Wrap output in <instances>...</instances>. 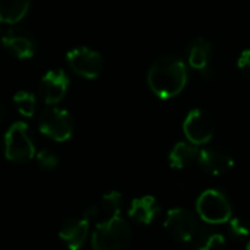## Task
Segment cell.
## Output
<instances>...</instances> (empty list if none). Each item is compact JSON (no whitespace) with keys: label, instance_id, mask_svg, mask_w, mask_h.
I'll return each instance as SVG.
<instances>
[{"label":"cell","instance_id":"cell-1","mask_svg":"<svg viewBox=\"0 0 250 250\" xmlns=\"http://www.w3.org/2000/svg\"><path fill=\"white\" fill-rule=\"evenodd\" d=\"M188 82V69L185 63L174 56H163L157 59L148 70V85L151 91L168 100L179 95Z\"/></svg>","mask_w":250,"mask_h":250},{"label":"cell","instance_id":"cell-2","mask_svg":"<svg viewBox=\"0 0 250 250\" xmlns=\"http://www.w3.org/2000/svg\"><path fill=\"white\" fill-rule=\"evenodd\" d=\"M132 231L120 215L100 221L92 233V248L95 250H120L129 248Z\"/></svg>","mask_w":250,"mask_h":250},{"label":"cell","instance_id":"cell-3","mask_svg":"<svg viewBox=\"0 0 250 250\" xmlns=\"http://www.w3.org/2000/svg\"><path fill=\"white\" fill-rule=\"evenodd\" d=\"M35 155V146L29 138L28 125L15 122L4 133V157L13 163L31 161Z\"/></svg>","mask_w":250,"mask_h":250},{"label":"cell","instance_id":"cell-4","mask_svg":"<svg viewBox=\"0 0 250 250\" xmlns=\"http://www.w3.org/2000/svg\"><path fill=\"white\" fill-rule=\"evenodd\" d=\"M196 211L201 218L209 224H223L231 218V205L229 198L215 189L201 193L196 202Z\"/></svg>","mask_w":250,"mask_h":250},{"label":"cell","instance_id":"cell-5","mask_svg":"<svg viewBox=\"0 0 250 250\" xmlns=\"http://www.w3.org/2000/svg\"><path fill=\"white\" fill-rule=\"evenodd\" d=\"M38 126L42 135L56 142L67 141L73 133V120L69 111L63 108H47L40 114Z\"/></svg>","mask_w":250,"mask_h":250},{"label":"cell","instance_id":"cell-6","mask_svg":"<svg viewBox=\"0 0 250 250\" xmlns=\"http://www.w3.org/2000/svg\"><path fill=\"white\" fill-rule=\"evenodd\" d=\"M66 60L76 75L86 79L98 78L104 67L103 56L89 47H76L69 50L66 54Z\"/></svg>","mask_w":250,"mask_h":250},{"label":"cell","instance_id":"cell-7","mask_svg":"<svg viewBox=\"0 0 250 250\" xmlns=\"http://www.w3.org/2000/svg\"><path fill=\"white\" fill-rule=\"evenodd\" d=\"M183 132L188 141L195 145L208 144L215 133V120L208 111L195 108L186 116L183 122Z\"/></svg>","mask_w":250,"mask_h":250},{"label":"cell","instance_id":"cell-8","mask_svg":"<svg viewBox=\"0 0 250 250\" xmlns=\"http://www.w3.org/2000/svg\"><path fill=\"white\" fill-rule=\"evenodd\" d=\"M164 227L167 233L176 240L182 243L192 242L198 233V223L192 212L185 208H173L167 212Z\"/></svg>","mask_w":250,"mask_h":250},{"label":"cell","instance_id":"cell-9","mask_svg":"<svg viewBox=\"0 0 250 250\" xmlns=\"http://www.w3.org/2000/svg\"><path fill=\"white\" fill-rule=\"evenodd\" d=\"M69 88V78L64 70H48L40 82V95L47 104H57L63 100Z\"/></svg>","mask_w":250,"mask_h":250},{"label":"cell","instance_id":"cell-10","mask_svg":"<svg viewBox=\"0 0 250 250\" xmlns=\"http://www.w3.org/2000/svg\"><path fill=\"white\" fill-rule=\"evenodd\" d=\"M198 163L202 167V170L211 176H221L229 170H231L234 166L231 155H229L221 149H214V148L199 151Z\"/></svg>","mask_w":250,"mask_h":250},{"label":"cell","instance_id":"cell-11","mask_svg":"<svg viewBox=\"0 0 250 250\" xmlns=\"http://www.w3.org/2000/svg\"><path fill=\"white\" fill-rule=\"evenodd\" d=\"M89 233V220L82 218H69L63 223L59 237L72 250H78L83 246Z\"/></svg>","mask_w":250,"mask_h":250},{"label":"cell","instance_id":"cell-12","mask_svg":"<svg viewBox=\"0 0 250 250\" xmlns=\"http://www.w3.org/2000/svg\"><path fill=\"white\" fill-rule=\"evenodd\" d=\"M160 212V207L154 196H142L132 201L129 208V217L141 224H151L155 215Z\"/></svg>","mask_w":250,"mask_h":250},{"label":"cell","instance_id":"cell-13","mask_svg":"<svg viewBox=\"0 0 250 250\" xmlns=\"http://www.w3.org/2000/svg\"><path fill=\"white\" fill-rule=\"evenodd\" d=\"M1 42L18 59H31L34 56V42L25 35L9 31L1 37Z\"/></svg>","mask_w":250,"mask_h":250},{"label":"cell","instance_id":"cell-14","mask_svg":"<svg viewBox=\"0 0 250 250\" xmlns=\"http://www.w3.org/2000/svg\"><path fill=\"white\" fill-rule=\"evenodd\" d=\"M199 157V149L196 148L195 144L192 142H179L174 145V148L170 152V166L171 168H185L190 166L192 163L198 161Z\"/></svg>","mask_w":250,"mask_h":250},{"label":"cell","instance_id":"cell-15","mask_svg":"<svg viewBox=\"0 0 250 250\" xmlns=\"http://www.w3.org/2000/svg\"><path fill=\"white\" fill-rule=\"evenodd\" d=\"M31 0H0V21L3 23H16L25 18Z\"/></svg>","mask_w":250,"mask_h":250},{"label":"cell","instance_id":"cell-16","mask_svg":"<svg viewBox=\"0 0 250 250\" xmlns=\"http://www.w3.org/2000/svg\"><path fill=\"white\" fill-rule=\"evenodd\" d=\"M209 56H211V42L205 38H196L190 45V51H189L190 66L199 72L207 70Z\"/></svg>","mask_w":250,"mask_h":250},{"label":"cell","instance_id":"cell-17","mask_svg":"<svg viewBox=\"0 0 250 250\" xmlns=\"http://www.w3.org/2000/svg\"><path fill=\"white\" fill-rule=\"evenodd\" d=\"M120 208H122V195L116 190L105 193L104 196H101L100 204L97 205L98 209V217L100 221L113 218L120 215Z\"/></svg>","mask_w":250,"mask_h":250},{"label":"cell","instance_id":"cell-18","mask_svg":"<svg viewBox=\"0 0 250 250\" xmlns=\"http://www.w3.org/2000/svg\"><path fill=\"white\" fill-rule=\"evenodd\" d=\"M13 104H15L16 110L25 117H32L34 113H35L37 101H35V97L28 91L16 92L15 97H13Z\"/></svg>","mask_w":250,"mask_h":250},{"label":"cell","instance_id":"cell-19","mask_svg":"<svg viewBox=\"0 0 250 250\" xmlns=\"http://www.w3.org/2000/svg\"><path fill=\"white\" fill-rule=\"evenodd\" d=\"M195 239L196 242V248L202 250L215 249V248H221L226 245V239L223 234L220 233H211V231H199L196 233Z\"/></svg>","mask_w":250,"mask_h":250},{"label":"cell","instance_id":"cell-20","mask_svg":"<svg viewBox=\"0 0 250 250\" xmlns=\"http://www.w3.org/2000/svg\"><path fill=\"white\" fill-rule=\"evenodd\" d=\"M230 231L237 239H246L250 236V224L243 218H230Z\"/></svg>","mask_w":250,"mask_h":250},{"label":"cell","instance_id":"cell-21","mask_svg":"<svg viewBox=\"0 0 250 250\" xmlns=\"http://www.w3.org/2000/svg\"><path fill=\"white\" fill-rule=\"evenodd\" d=\"M37 163L42 170H53L59 164V158L50 149H42L37 154Z\"/></svg>","mask_w":250,"mask_h":250},{"label":"cell","instance_id":"cell-22","mask_svg":"<svg viewBox=\"0 0 250 250\" xmlns=\"http://www.w3.org/2000/svg\"><path fill=\"white\" fill-rule=\"evenodd\" d=\"M237 66L239 69L242 70V73L250 79V50H245L242 53V56L239 57V62H237Z\"/></svg>","mask_w":250,"mask_h":250},{"label":"cell","instance_id":"cell-23","mask_svg":"<svg viewBox=\"0 0 250 250\" xmlns=\"http://www.w3.org/2000/svg\"><path fill=\"white\" fill-rule=\"evenodd\" d=\"M4 113H6L4 105H3V104H0V123H1V120L4 119Z\"/></svg>","mask_w":250,"mask_h":250},{"label":"cell","instance_id":"cell-24","mask_svg":"<svg viewBox=\"0 0 250 250\" xmlns=\"http://www.w3.org/2000/svg\"><path fill=\"white\" fill-rule=\"evenodd\" d=\"M1 31H3V22L0 21V35H1Z\"/></svg>","mask_w":250,"mask_h":250},{"label":"cell","instance_id":"cell-25","mask_svg":"<svg viewBox=\"0 0 250 250\" xmlns=\"http://www.w3.org/2000/svg\"><path fill=\"white\" fill-rule=\"evenodd\" d=\"M246 248H248V249L250 250V242H249V243H248V246H246Z\"/></svg>","mask_w":250,"mask_h":250}]
</instances>
